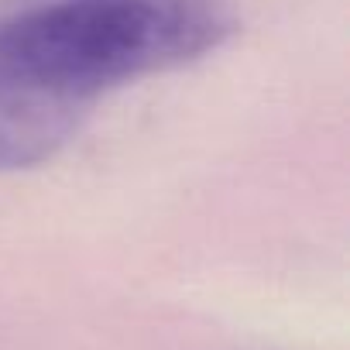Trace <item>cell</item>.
Here are the masks:
<instances>
[{"mask_svg":"<svg viewBox=\"0 0 350 350\" xmlns=\"http://www.w3.org/2000/svg\"><path fill=\"white\" fill-rule=\"evenodd\" d=\"M237 28L234 0H0V172L55 158L100 96L189 66Z\"/></svg>","mask_w":350,"mask_h":350,"instance_id":"obj_1","label":"cell"}]
</instances>
